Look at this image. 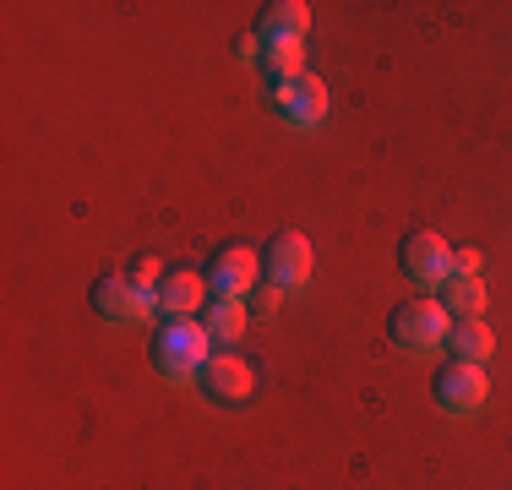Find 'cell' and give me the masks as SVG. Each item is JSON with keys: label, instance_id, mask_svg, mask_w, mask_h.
I'll list each match as a JSON object with an SVG mask.
<instances>
[{"label": "cell", "instance_id": "1", "mask_svg": "<svg viewBox=\"0 0 512 490\" xmlns=\"http://www.w3.org/2000/svg\"><path fill=\"white\" fill-rule=\"evenodd\" d=\"M207 327L191 322V316H164L153 327V343H148V360L164 382H197V371L207 365Z\"/></svg>", "mask_w": 512, "mask_h": 490}, {"label": "cell", "instance_id": "2", "mask_svg": "<svg viewBox=\"0 0 512 490\" xmlns=\"http://www.w3.org/2000/svg\"><path fill=\"white\" fill-rule=\"evenodd\" d=\"M447 327H453V316H447L442 300H431V294H409V300H398L393 311H387V338L409 354L436 349V343L447 338Z\"/></svg>", "mask_w": 512, "mask_h": 490}, {"label": "cell", "instance_id": "3", "mask_svg": "<svg viewBox=\"0 0 512 490\" xmlns=\"http://www.w3.org/2000/svg\"><path fill=\"white\" fill-rule=\"evenodd\" d=\"M398 273H404L414 289H442L447 273H453V245L436 235V229H409V235L398 240Z\"/></svg>", "mask_w": 512, "mask_h": 490}, {"label": "cell", "instance_id": "4", "mask_svg": "<svg viewBox=\"0 0 512 490\" xmlns=\"http://www.w3.org/2000/svg\"><path fill=\"white\" fill-rule=\"evenodd\" d=\"M88 300H93V316L109 322V327H137V322H148V316L158 311L153 294H142L126 273H99Z\"/></svg>", "mask_w": 512, "mask_h": 490}, {"label": "cell", "instance_id": "5", "mask_svg": "<svg viewBox=\"0 0 512 490\" xmlns=\"http://www.w3.org/2000/svg\"><path fill=\"white\" fill-rule=\"evenodd\" d=\"M207 294L213 300H246V294L262 284V256L251 251V245H218L213 256H207Z\"/></svg>", "mask_w": 512, "mask_h": 490}, {"label": "cell", "instance_id": "6", "mask_svg": "<svg viewBox=\"0 0 512 490\" xmlns=\"http://www.w3.org/2000/svg\"><path fill=\"white\" fill-rule=\"evenodd\" d=\"M197 387L207 392V403H218V409H240L256 392V376L235 349H218V354H207V365L197 371Z\"/></svg>", "mask_w": 512, "mask_h": 490}, {"label": "cell", "instance_id": "7", "mask_svg": "<svg viewBox=\"0 0 512 490\" xmlns=\"http://www.w3.org/2000/svg\"><path fill=\"white\" fill-rule=\"evenodd\" d=\"M431 398H436V409H447V414H474L491 398V382H485L480 365L447 360V365H436V376H431Z\"/></svg>", "mask_w": 512, "mask_h": 490}, {"label": "cell", "instance_id": "8", "mask_svg": "<svg viewBox=\"0 0 512 490\" xmlns=\"http://www.w3.org/2000/svg\"><path fill=\"white\" fill-rule=\"evenodd\" d=\"M267 104H273V115L289 120V126H316V120L327 115V88H322V77L300 71V77L267 82Z\"/></svg>", "mask_w": 512, "mask_h": 490}, {"label": "cell", "instance_id": "9", "mask_svg": "<svg viewBox=\"0 0 512 490\" xmlns=\"http://www.w3.org/2000/svg\"><path fill=\"white\" fill-rule=\"evenodd\" d=\"M262 278H267V284H278V289H300L311 278V240L295 235V229L273 235V240H267V251H262Z\"/></svg>", "mask_w": 512, "mask_h": 490}, {"label": "cell", "instance_id": "10", "mask_svg": "<svg viewBox=\"0 0 512 490\" xmlns=\"http://www.w3.org/2000/svg\"><path fill=\"white\" fill-rule=\"evenodd\" d=\"M153 300H158V316H191L207 300V278L197 273V267H169Z\"/></svg>", "mask_w": 512, "mask_h": 490}, {"label": "cell", "instance_id": "11", "mask_svg": "<svg viewBox=\"0 0 512 490\" xmlns=\"http://www.w3.org/2000/svg\"><path fill=\"white\" fill-rule=\"evenodd\" d=\"M442 311L453 316V322H480L485 316V284H480V273H447V284H442Z\"/></svg>", "mask_w": 512, "mask_h": 490}, {"label": "cell", "instance_id": "12", "mask_svg": "<svg viewBox=\"0 0 512 490\" xmlns=\"http://www.w3.org/2000/svg\"><path fill=\"white\" fill-rule=\"evenodd\" d=\"M306 28H311V6H300V0H273L256 17V39H306Z\"/></svg>", "mask_w": 512, "mask_h": 490}, {"label": "cell", "instance_id": "13", "mask_svg": "<svg viewBox=\"0 0 512 490\" xmlns=\"http://www.w3.org/2000/svg\"><path fill=\"white\" fill-rule=\"evenodd\" d=\"M442 343H447V354L463 360V365H485V360H491V349H496V338H491V327H485V322H453Z\"/></svg>", "mask_w": 512, "mask_h": 490}, {"label": "cell", "instance_id": "14", "mask_svg": "<svg viewBox=\"0 0 512 490\" xmlns=\"http://www.w3.org/2000/svg\"><path fill=\"white\" fill-rule=\"evenodd\" d=\"M256 44H262L256 66L267 71V82H284V77H300V71H306V44L300 39H256Z\"/></svg>", "mask_w": 512, "mask_h": 490}, {"label": "cell", "instance_id": "15", "mask_svg": "<svg viewBox=\"0 0 512 490\" xmlns=\"http://www.w3.org/2000/svg\"><path fill=\"white\" fill-rule=\"evenodd\" d=\"M246 316H251V305L246 300H207V338H218V343H235L240 333H246Z\"/></svg>", "mask_w": 512, "mask_h": 490}, {"label": "cell", "instance_id": "16", "mask_svg": "<svg viewBox=\"0 0 512 490\" xmlns=\"http://www.w3.org/2000/svg\"><path fill=\"white\" fill-rule=\"evenodd\" d=\"M164 273H169V267H158L153 256H137V262L126 267V278H131V284H137L142 294H158V284H164ZM153 305H158V300H153Z\"/></svg>", "mask_w": 512, "mask_h": 490}, {"label": "cell", "instance_id": "17", "mask_svg": "<svg viewBox=\"0 0 512 490\" xmlns=\"http://www.w3.org/2000/svg\"><path fill=\"white\" fill-rule=\"evenodd\" d=\"M278 294H284V289L267 284V278H262V284L251 289V311H256V316H273V311H278Z\"/></svg>", "mask_w": 512, "mask_h": 490}, {"label": "cell", "instance_id": "18", "mask_svg": "<svg viewBox=\"0 0 512 490\" xmlns=\"http://www.w3.org/2000/svg\"><path fill=\"white\" fill-rule=\"evenodd\" d=\"M256 55H262V44H256V33H240V39H235V60H251V66H256Z\"/></svg>", "mask_w": 512, "mask_h": 490}, {"label": "cell", "instance_id": "19", "mask_svg": "<svg viewBox=\"0 0 512 490\" xmlns=\"http://www.w3.org/2000/svg\"><path fill=\"white\" fill-rule=\"evenodd\" d=\"M453 267H458V273H480V251L463 245V251H453Z\"/></svg>", "mask_w": 512, "mask_h": 490}]
</instances>
